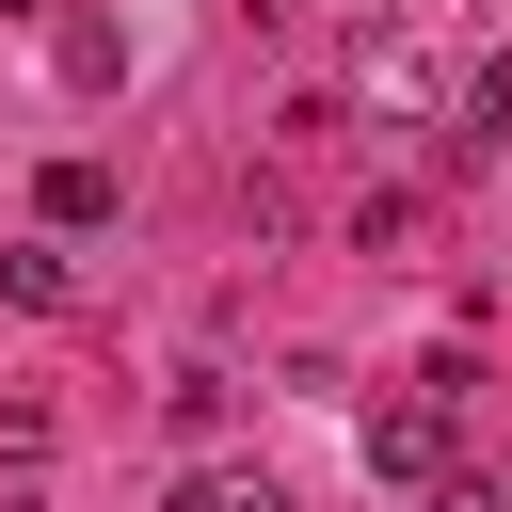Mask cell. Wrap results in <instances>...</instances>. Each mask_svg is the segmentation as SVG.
Wrapping results in <instances>:
<instances>
[{
    "label": "cell",
    "instance_id": "5",
    "mask_svg": "<svg viewBox=\"0 0 512 512\" xmlns=\"http://www.w3.org/2000/svg\"><path fill=\"white\" fill-rule=\"evenodd\" d=\"M16 16H32V0H0V32H16Z\"/></svg>",
    "mask_w": 512,
    "mask_h": 512
},
{
    "label": "cell",
    "instance_id": "3",
    "mask_svg": "<svg viewBox=\"0 0 512 512\" xmlns=\"http://www.w3.org/2000/svg\"><path fill=\"white\" fill-rule=\"evenodd\" d=\"M176 512H288V496H272L256 464H208V480H176Z\"/></svg>",
    "mask_w": 512,
    "mask_h": 512
},
{
    "label": "cell",
    "instance_id": "1",
    "mask_svg": "<svg viewBox=\"0 0 512 512\" xmlns=\"http://www.w3.org/2000/svg\"><path fill=\"white\" fill-rule=\"evenodd\" d=\"M448 384H464V368H432L416 400H368V432H352V448H368V480H400V496H416V480H448Z\"/></svg>",
    "mask_w": 512,
    "mask_h": 512
},
{
    "label": "cell",
    "instance_id": "2",
    "mask_svg": "<svg viewBox=\"0 0 512 512\" xmlns=\"http://www.w3.org/2000/svg\"><path fill=\"white\" fill-rule=\"evenodd\" d=\"M48 224H64V240L112 224V176H96V160H48Z\"/></svg>",
    "mask_w": 512,
    "mask_h": 512
},
{
    "label": "cell",
    "instance_id": "4",
    "mask_svg": "<svg viewBox=\"0 0 512 512\" xmlns=\"http://www.w3.org/2000/svg\"><path fill=\"white\" fill-rule=\"evenodd\" d=\"M448 512H512V480H448Z\"/></svg>",
    "mask_w": 512,
    "mask_h": 512
}]
</instances>
